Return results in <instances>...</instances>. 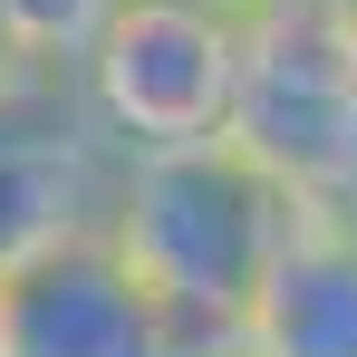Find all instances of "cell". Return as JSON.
Returning <instances> with one entry per match:
<instances>
[{"mask_svg": "<svg viewBox=\"0 0 357 357\" xmlns=\"http://www.w3.org/2000/svg\"><path fill=\"white\" fill-rule=\"evenodd\" d=\"M299 203L271 165H251L232 135L222 145H174V155H126L107 183V251L174 309L183 338L232 348L261 280L280 271L299 232Z\"/></svg>", "mask_w": 357, "mask_h": 357, "instance_id": "1", "label": "cell"}, {"mask_svg": "<svg viewBox=\"0 0 357 357\" xmlns=\"http://www.w3.org/2000/svg\"><path fill=\"white\" fill-rule=\"evenodd\" d=\"M232 145L299 203H357V0L241 10Z\"/></svg>", "mask_w": 357, "mask_h": 357, "instance_id": "2", "label": "cell"}, {"mask_svg": "<svg viewBox=\"0 0 357 357\" xmlns=\"http://www.w3.org/2000/svg\"><path fill=\"white\" fill-rule=\"evenodd\" d=\"M232 87H241V10H213V0H126L107 39L68 68V97L116 145V165L222 145Z\"/></svg>", "mask_w": 357, "mask_h": 357, "instance_id": "3", "label": "cell"}, {"mask_svg": "<svg viewBox=\"0 0 357 357\" xmlns=\"http://www.w3.org/2000/svg\"><path fill=\"white\" fill-rule=\"evenodd\" d=\"M107 183H116V145L87 126L68 77L0 97V280L87 241L107 222Z\"/></svg>", "mask_w": 357, "mask_h": 357, "instance_id": "4", "label": "cell"}, {"mask_svg": "<svg viewBox=\"0 0 357 357\" xmlns=\"http://www.w3.org/2000/svg\"><path fill=\"white\" fill-rule=\"evenodd\" d=\"M0 357H203V338H183L107 232H87L0 280Z\"/></svg>", "mask_w": 357, "mask_h": 357, "instance_id": "5", "label": "cell"}, {"mask_svg": "<svg viewBox=\"0 0 357 357\" xmlns=\"http://www.w3.org/2000/svg\"><path fill=\"white\" fill-rule=\"evenodd\" d=\"M251 357H357V213L348 203H309L299 213L280 271L261 280L241 319Z\"/></svg>", "mask_w": 357, "mask_h": 357, "instance_id": "6", "label": "cell"}, {"mask_svg": "<svg viewBox=\"0 0 357 357\" xmlns=\"http://www.w3.org/2000/svg\"><path fill=\"white\" fill-rule=\"evenodd\" d=\"M116 10H126V0H0L10 39L29 49V68H39V77H68V68L107 39V20H116Z\"/></svg>", "mask_w": 357, "mask_h": 357, "instance_id": "7", "label": "cell"}, {"mask_svg": "<svg viewBox=\"0 0 357 357\" xmlns=\"http://www.w3.org/2000/svg\"><path fill=\"white\" fill-rule=\"evenodd\" d=\"M20 87H39V68H29V49H20L10 20H0V97H20Z\"/></svg>", "mask_w": 357, "mask_h": 357, "instance_id": "8", "label": "cell"}, {"mask_svg": "<svg viewBox=\"0 0 357 357\" xmlns=\"http://www.w3.org/2000/svg\"><path fill=\"white\" fill-rule=\"evenodd\" d=\"M203 357H251V348H241V338H232V348H203Z\"/></svg>", "mask_w": 357, "mask_h": 357, "instance_id": "9", "label": "cell"}, {"mask_svg": "<svg viewBox=\"0 0 357 357\" xmlns=\"http://www.w3.org/2000/svg\"><path fill=\"white\" fill-rule=\"evenodd\" d=\"M213 10H261V0H213Z\"/></svg>", "mask_w": 357, "mask_h": 357, "instance_id": "10", "label": "cell"}, {"mask_svg": "<svg viewBox=\"0 0 357 357\" xmlns=\"http://www.w3.org/2000/svg\"><path fill=\"white\" fill-rule=\"evenodd\" d=\"M348 213H357V203H348Z\"/></svg>", "mask_w": 357, "mask_h": 357, "instance_id": "11", "label": "cell"}]
</instances>
